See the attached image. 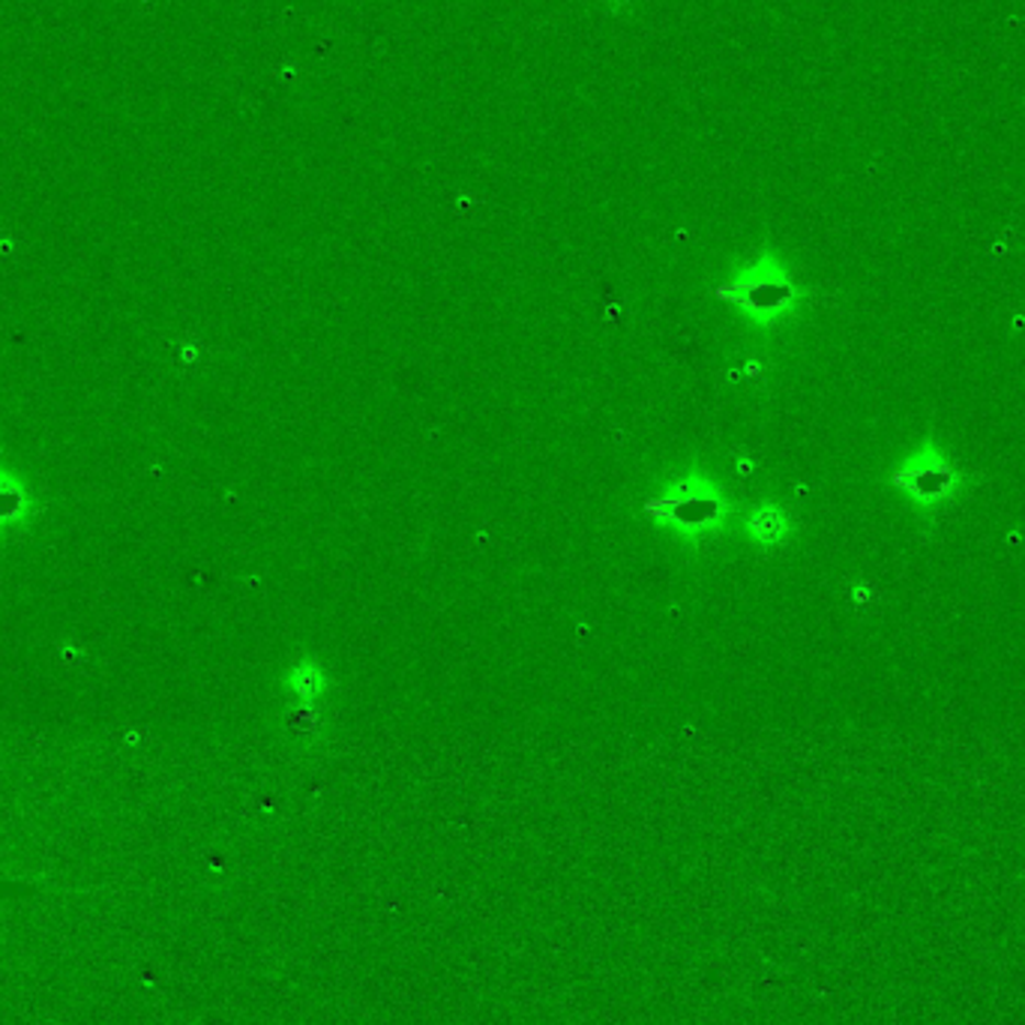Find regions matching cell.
Instances as JSON below:
<instances>
[{
    "mask_svg": "<svg viewBox=\"0 0 1025 1025\" xmlns=\"http://www.w3.org/2000/svg\"><path fill=\"white\" fill-rule=\"evenodd\" d=\"M196 357H199V352H196L192 345H183V352H180V360H183V364H196Z\"/></svg>",
    "mask_w": 1025,
    "mask_h": 1025,
    "instance_id": "obj_7",
    "label": "cell"
},
{
    "mask_svg": "<svg viewBox=\"0 0 1025 1025\" xmlns=\"http://www.w3.org/2000/svg\"><path fill=\"white\" fill-rule=\"evenodd\" d=\"M36 510H40V501L27 480L15 468L0 463V537L22 531L36 516Z\"/></svg>",
    "mask_w": 1025,
    "mask_h": 1025,
    "instance_id": "obj_4",
    "label": "cell"
},
{
    "mask_svg": "<svg viewBox=\"0 0 1025 1025\" xmlns=\"http://www.w3.org/2000/svg\"><path fill=\"white\" fill-rule=\"evenodd\" d=\"M962 477L950 465L945 450L938 447L936 438H926L912 456H905L900 468L893 471V486L924 508L945 504L959 492Z\"/></svg>",
    "mask_w": 1025,
    "mask_h": 1025,
    "instance_id": "obj_3",
    "label": "cell"
},
{
    "mask_svg": "<svg viewBox=\"0 0 1025 1025\" xmlns=\"http://www.w3.org/2000/svg\"><path fill=\"white\" fill-rule=\"evenodd\" d=\"M747 528H750L753 541L761 543V546H777V543H783L786 537H789L792 522H789L783 508H777V504H761L750 516V522H747Z\"/></svg>",
    "mask_w": 1025,
    "mask_h": 1025,
    "instance_id": "obj_5",
    "label": "cell"
},
{
    "mask_svg": "<svg viewBox=\"0 0 1025 1025\" xmlns=\"http://www.w3.org/2000/svg\"><path fill=\"white\" fill-rule=\"evenodd\" d=\"M720 298L744 309L753 324H773L798 307L801 291L794 288L792 276L777 255L761 253L756 265L740 270L726 288H720Z\"/></svg>",
    "mask_w": 1025,
    "mask_h": 1025,
    "instance_id": "obj_1",
    "label": "cell"
},
{
    "mask_svg": "<svg viewBox=\"0 0 1025 1025\" xmlns=\"http://www.w3.org/2000/svg\"><path fill=\"white\" fill-rule=\"evenodd\" d=\"M726 498L717 486L711 483L705 475H687L675 486H669L648 513L660 522H669L681 531V537H695L699 531L720 528V522L726 519Z\"/></svg>",
    "mask_w": 1025,
    "mask_h": 1025,
    "instance_id": "obj_2",
    "label": "cell"
},
{
    "mask_svg": "<svg viewBox=\"0 0 1025 1025\" xmlns=\"http://www.w3.org/2000/svg\"><path fill=\"white\" fill-rule=\"evenodd\" d=\"M324 675L312 660H300L291 675H288V690L298 695L303 705H312L321 693H324Z\"/></svg>",
    "mask_w": 1025,
    "mask_h": 1025,
    "instance_id": "obj_6",
    "label": "cell"
}]
</instances>
